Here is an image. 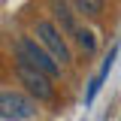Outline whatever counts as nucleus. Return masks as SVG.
Listing matches in <instances>:
<instances>
[{"mask_svg": "<svg viewBox=\"0 0 121 121\" xmlns=\"http://www.w3.org/2000/svg\"><path fill=\"white\" fill-rule=\"evenodd\" d=\"M52 9H55V15H58V21L64 24V30H70V33H76V21H73V12L67 9V3L64 0H52Z\"/></svg>", "mask_w": 121, "mask_h": 121, "instance_id": "nucleus-5", "label": "nucleus"}, {"mask_svg": "<svg viewBox=\"0 0 121 121\" xmlns=\"http://www.w3.org/2000/svg\"><path fill=\"white\" fill-rule=\"evenodd\" d=\"M103 3H106V0H73L76 12H79V15H88V18H94V15L103 12Z\"/></svg>", "mask_w": 121, "mask_h": 121, "instance_id": "nucleus-6", "label": "nucleus"}, {"mask_svg": "<svg viewBox=\"0 0 121 121\" xmlns=\"http://www.w3.org/2000/svg\"><path fill=\"white\" fill-rule=\"evenodd\" d=\"M15 76H18V82L27 88V94L33 100H52L55 97V85H52V76H45L43 70H36V67H30V64H15Z\"/></svg>", "mask_w": 121, "mask_h": 121, "instance_id": "nucleus-2", "label": "nucleus"}, {"mask_svg": "<svg viewBox=\"0 0 121 121\" xmlns=\"http://www.w3.org/2000/svg\"><path fill=\"white\" fill-rule=\"evenodd\" d=\"M36 39L48 48V55L58 60V64H70L73 55H70V48L64 43V36H60V30L52 24V21H36Z\"/></svg>", "mask_w": 121, "mask_h": 121, "instance_id": "nucleus-4", "label": "nucleus"}, {"mask_svg": "<svg viewBox=\"0 0 121 121\" xmlns=\"http://www.w3.org/2000/svg\"><path fill=\"white\" fill-rule=\"evenodd\" d=\"M76 39H79V45H82L88 55L97 48V43H94V33H91V30H82V27H79V30H76Z\"/></svg>", "mask_w": 121, "mask_h": 121, "instance_id": "nucleus-7", "label": "nucleus"}, {"mask_svg": "<svg viewBox=\"0 0 121 121\" xmlns=\"http://www.w3.org/2000/svg\"><path fill=\"white\" fill-rule=\"evenodd\" d=\"M15 55L21 64H30V67H36V70H43L45 76H55L60 73V64L52 55H48V48H45L39 39H30V36H21L18 43H15Z\"/></svg>", "mask_w": 121, "mask_h": 121, "instance_id": "nucleus-1", "label": "nucleus"}, {"mask_svg": "<svg viewBox=\"0 0 121 121\" xmlns=\"http://www.w3.org/2000/svg\"><path fill=\"white\" fill-rule=\"evenodd\" d=\"M36 115V100L18 91H0V118L3 121H27Z\"/></svg>", "mask_w": 121, "mask_h": 121, "instance_id": "nucleus-3", "label": "nucleus"}]
</instances>
